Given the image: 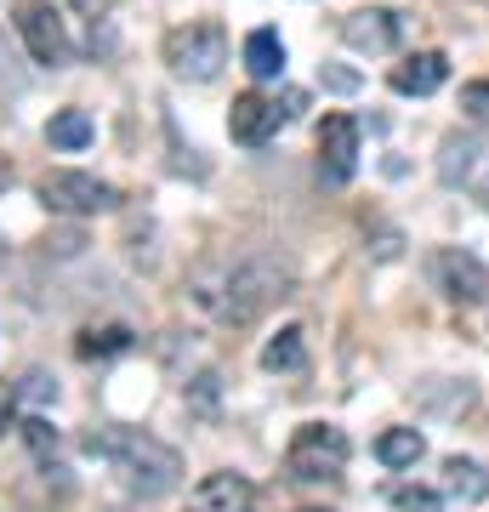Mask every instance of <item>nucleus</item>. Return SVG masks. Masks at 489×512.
Listing matches in <instances>:
<instances>
[{
	"instance_id": "nucleus-13",
	"label": "nucleus",
	"mask_w": 489,
	"mask_h": 512,
	"mask_svg": "<svg viewBox=\"0 0 489 512\" xmlns=\"http://www.w3.org/2000/svg\"><path fill=\"white\" fill-rule=\"evenodd\" d=\"M450 80V57L444 52H410L404 63H393V92L399 97H433Z\"/></svg>"
},
{
	"instance_id": "nucleus-1",
	"label": "nucleus",
	"mask_w": 489,
	"mask_h": 512,
	"mask_svg": "<svg viewBox=\"0 0 489 512\" xmlns=\"http://www.w3.org/2000/svg\"><path fill=\"white\" fill-rule=\"evenodd\" d=\"M290 296V262H279L273 251L251 256H211L188 279V302L211 319V325H256L273 302Z\"/></svg>"
},
{
	"instance_id": "nucleus-4",
	"label": "nucleus",
	"mask_w": 489,
	"mask_h": 512,
	"mask_svg": "<svg viewBox=\"0 0 489 512\" xmlns=\"http://www.w3.org/2000/svg\"><path fill=\"white\" fill-rule=\"evenodd\" d=\"M347 456H353V444H347L342 427H330V421H302V427L290 433L285 473L296 478V484H330V478L347 473Z\"/></svg>"
},
{
	"instance_id": "nucleus-19",
	"label": "nucleus",
	"mask_w": 489,
	"mask_h": 512,
	"mask_svg": "<svg viewBox=\"0 0 489 512\" xmlns=\"http://www.w3.org/2000/svg\"><path fill=\"white\" fill-rule=\"evenodd\" d=\"M91 137H97V126H91L86 109H63V114H52V126H46V143H52V148H69V154H80Z\"/></svg>"
},
{
	"instance_id": "nucleus-12",
	"label": "nucleus",
	"mask_w": 489,
	"mask_h": 512,
	"mask_svg": "<svg viewBox=\"0 0 489 512\" xmlns=\"http://www.w3.org/2000/svg\"><path fill=\"white\" fill-rule=\"evenodd\" d=\"M188 512H256V484L245 473H205L188 495Z\"/></svg>"
},
{
	"instance_id": "nucleus-21",
	"label": "nucleus",
	"mask_w": 489,
	"mask_h": 512,
	"mask_svg": "<svg viewBox=\"0 0 489 512\" xmlns=\"http://www.w3.org/2000/svg\"><path fill=\"white\" fill-rule=\"evenodd\" d=\"M461 109H467L472 120H489V80H472V86H461Z\"/></svg>"
},
{
	"instance_id": "nucleus-22",
	"label": "nucleus",
	"mask_w": 489,
	"mask_h": 512,
	"mask_svg": "<svg viewBox=\"0 0 489 512\" xmlns=\"http://www.w3.org/2000/svg\"><path fill=\"white\" fill-rule=\"evenodd\" d=\"M23 439L35 444L40 456H46V450H57V433H52V427H46L40 416H29V421H23Z\"/></svg>"
},
{
	"instance_id": "nucleus-14",
	"label": "nucleus",
	"mask_w": 489,
	"mask_h": 512,
	"mask_svg": "<svg viewBox=\"0 0 489 512\" xmlns=\"http://www.w3.org/2000/svg\"><path fill=\"white\" fill-rule=\"evenodd\" d=\"M239 57H245V74H251L256 86L285 80V40H279V29H251Z\"/></svg>"
},
{
	"instance_id": "nucleus-24",
	"label": "nucleus",
	"mask_w": 489,
	"mask_h": 512,
	"mask_svg": "<svg viewBox=\"0 0 489 512\" xmlns=\"http://www.w3.org/2000/svg\"><path fill=\"white\" fill-rule=\"evenodd\" d=\"M325 86H336V92H353V86H359V74H347V69H325Z\"/></svg>"
},
{
	"instance_id": "nucleus-25",
	"label": "nucleus",
	"mask_w": 489,
	"mask_h": 512,
	"mask_svg": "<svg viewBox=\"0 0 489 512\" xmlns=\"http://www.w3.org/2000/svg\"><path fill=\"white\" fill-rule=\"evenodd\" d=\"M6 421H12V416H6V410H0V433H6Z\"/></svg>"
},
{
	"instance_id": "nucleus-9",
	"label": "nucleus",
	"mask_w": 489,
	"mask_h": 512,
	"mask_svg": "<svg viewBox=\"0 0 489 512\" xmlns=\"http://www.w3.org/2000/svg\"><path fill=\"white\" fill-rule=\"evenodd\" d=\"M433 285L450 296L455 308H478L489 296V268L472 251H461V245H444V251H433Z\"/></svg>"
},
{
	"instance_id": "nucleus-10",
	"label": "nucleus",
	"mask_w": 489,
	"mask_h": 512,
	"mask_svg": "<svg viewBox=\"0 0 489 512\" xmlns=\"http://www.w3.org/2000/svg\"><path fill=\"white\" fill-rule=\"evenodd\" d=\"M353 171H359V120L353 114H325V126H319V177L325 183H353Z\"/></svg>"
},
{
	"instance_id": "nucleus-5",
	"label": "nucleus",
	"mask_w": 489,
	"mask_h": 512,
	"mask_svg": "<svg viewBox=\"0 0 489 512\" xmlns=\"http://www.w3.org/2000/svg\"><path fill=\"white\" fill-rule=\"evenodd\" d=\"M35 194L52 217H103V211H120V188L91 177V171H46L35 183Z\"/></svg>"
},
{
	"instance_id": "nucleus-15",
	"label": "nucleus",
	"mask_w": 489,
	"mask_h": 512,
	"mask_svg": "<svg viewBox=\"0 0 489 512\" xmlns=\"http://www.w3.org/2000/svg\"><path fill=\"white\" fill-rule=\"evenodd\" d=\"M444 490L461 507H478V501H489V467L484 461H467V456H450L444 461Z\"/></svg>"
},
{
	"instance_id": "nucleus-23",
	"label": "nucleus",
	"mask_w": 489,
	"mask_h": 512,
	"mask_svg": "<svg viewBox=\"0 0 489 512\" xmlns=\"http://www.w3.org/2000/svg\"><path fill=\"white\" fill-rule=\"evenodd\" d=\"M23 399H35V404L57 399V382L52 376H40V370H29V376H23Z\"/></svg>"
},
{
	"instance_id": "nucleus-26",
	"label": "nucleus",
	"mask_w": 489,
	"mask_h": 512,
	"mask_svg": "<svg viewBox=\"0 0 489 512\" xmlns=\"http://www.w3.org/2000/svg\"><path fill=\"white\" fill-rule=\"evenodd\" d=\"M308 512H330V507H308Z\"/></svg>"
},
{
	"instance_id": "nucleus-8",
	"label": "nucleus",
	"mask_w": 489,
	"mask_h": 512,
	"mask_svg": "<svg viewBox=\"0 0 489 512\" xmlns=\"http://www.w3.org/2000/svg\"><path fill=\"white\" fill-rule=\"evenodd\" d=\"M438 177L450 188H472V194L489 200V137L484 131H455V137H444Z\"/></svg>"
},
{
	"instance_id": "nucleus-6",
	"label": "nucleus",
	"mask_w": 489,
	"mask_h": 512,
	"mask_svg": "<svg viewBox=\"0 0 489 512\" xmlns=\"http://www.w3.org/2000/svg\"><path fill=\"white\" fill-rule=\"evenodd\" d=\"M290 114H302V92H285V103L268 92H245L234 97V109H228V137H234L239 148H262L279 137V126H285Z\"/></svg>"
},
{
	"instance_id": "nucleus-3",
	"label": "nucleus",
	"mask_w": 489,
	"mask_h": 512,
	"mask_svg": "<svg viewBox=\"0 0 489 512\" xmlns=\"http://www.w3.org/2000/svg\"><path fill=\"white\" fill-rule=\"evenodd\" d=\"M160 57H165V69L177 74V80L211 86V80L228 69V29H222V23H182V29L165 35Z\"/></svg>"
},
{
	"instance_id": "nucleus-16",
	"label": "nucleus",
	"mask_w": 489,
	"mask_h": 512,
	"mask_svg": "<svg viewBox=\"0 0 489 512\" xmlns=\"http://www.w3.org/2000/svg\"><path fill=\"white\" fill-rule=\"evenodd\" d=\"M262 370H273V376H296V370H308V342H302V330L285 325L279 336H268V342H262Z\"/></svg>"
},
{
	"instance_id": "nucleus-18",
	"label": "nucleus",
	"mask_w": 489,
	"mask_h": 512,
	"mask_svg": "<svg viewBox=\"0 0 489 512\" xmlns=\"http://www.w3.org/2000/svg\"><path fill=\"white\" fill-rule=\"evenodd\" d=\"M137 336H131L126 325H86L80 330V342H74V353L80 359H114V353H126Z\"/></svg>"
},
{
	"instance_id": "nucleus-17",
	"label": "nucleus",
	"mask_w": 489,
	"mask_h": 512,
	"mask_svg": "<svg viewBox=\"0 0 489 512\" xmlns=\"http://www.w3.org/2000/svg\"><path fill=\"white\" fill-rule=\"evenodd\" d=\"M421 456H427V439H421L416 427H387V433L376 439V461L381 467H393V473L416 467Z\"/></svg>"
},
{
	"instance_id": "nucleus-7",
	"label": "nucleus",
	"mask_w": 489,
	"mask_h": 512,
	"mask_svg": "<svg viewBox=\"0 0 489 512\" xmlns=\"http://www.w3.org/2000/svg\"><path fill=\"white\" fill-rule=\"evenodd\" d=\"M12 23H18V40L29 46V57H35L40 69H63V63L74 57L69 29H63V12H57L52 0H23Z\"/></svg>"
},
{
	"instance_id": "nucleus-11",
	"label": "nucleus",
	"mask_w": 489,
	"mask_h": 512,
	"mask_svg": "<svg viewBox=\"0 0 489 512\" xmlns=\"http://www.w3.org/2000/svg\"><path fill=\"white\" fill-rule=\"evenodd\" d=\"M342 40L353 46V52H399V40H404V23L399 12H387V6H364V12H347L342 18Z\"/></svg>"
},
{
	"instance_id": "nucleus-2",
	"label": "nucleus",
	"mask_w": 489,
	"mask_h": 512,
	"mask_svg": "<svg viewBox=\"0 0 489 512\" xmlns=\"http://www.w3.org/2000/svg\"><path fill=\"white\" fill-rule=\"evenodd\" d=\"M80 450H86L91 461L114 467L120 484H126L131 495H143V501L171 495L177 478H182V456L165 439L143 433V427H91L86 439H80Z\"/></svg>"
},
{
	"instance_id": "nucleus-20",
	"label": "nucleus",
	"mask_w": 489,
	"mask_h": 512,
	"mask_svg": "<svg viewBox=\"0 0 489 512\" xmlns=\"http://www.w3.org/2000/svg\"><path fill=\"white\" fill-rule=\"evenodd\" d=\"M393 507L399 512H444V495L427 490V484H399L393 490Z\"/></svg>"
}]
</instances>
